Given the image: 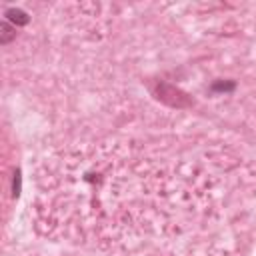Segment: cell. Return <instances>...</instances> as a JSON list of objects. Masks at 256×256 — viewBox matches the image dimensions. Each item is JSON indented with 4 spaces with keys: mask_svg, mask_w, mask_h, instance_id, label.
Returning <instances> with one entry per match:
<instances>
[{
    "mask_svg": "<svg viewBox=\"0 0 256 256\" xmlns=\"http://www.w3.org/2000/svg\"><path fill=\"white\" fill-rule=\"evenodd\" d=\"M168 188L166 170L148 158L96 148L70 154L46 170L40 182V210L66 236L108 240L150 228L162 218Z\"/></svg>",
    "mask_w": 256,
    "mask_h": 256,
    "instance_id": "6da1fadb",
    "label": "cell"
}]
</instances>
